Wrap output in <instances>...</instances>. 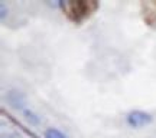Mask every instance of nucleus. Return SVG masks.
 <instances>
[{
    "instance_id": "nucleus-1",
    "label": "nucleus",
    "mask_w": 156,
    "mask_h": 138,
    "mask_svg": "<svg viewBox=\"0 0 156 138\" xmlns=\"http://www.w3.org/2000/svg\"><path fill=\"white\" fill-rule=\"evenodd\" d=\"M59 5L68 17L75 22L83 20L84 17H87L91 12L97 9V3L94 2H61Z\"/></svg>"
},
{
    "instance_id": "nucleus-2",
    "label": "nucleus",
    "mask_w": 156,
    "mask_h": 138,
    "mask_svg": "<svg viewBox=\"0 0 156 138\" xmlns=\"http://www.w3.org/2000/svg\"><path fill=\"white\" fill-rule=\"evenodd\" d=\"M152 119H153L152 115L147 114V112H145V111H132V112L127 114V118H126L127 124L132 128L146 127V125H149L152 122Z\"/></svg>"
},
{
    "instance_id": "nucleus-3",
    "label": "nucleus",
    "mask_w": 156,
    "mask_h": 138,
    "mask_svg": "<svg viewBox=\"0 0 156 138\" xmlns=\"http://www.w3.org/2000/svg\"><path fill=\"white\" fill-rule=\"evenodd\" d=\"M7 102L10 104V106L16 108V109H23L25 108V96L17 91H10L7 94Z\"/></svg>"
},
{
    "instance_id": "nucleus-4",
    "label": "nucleus",
    "mask_w": 156,
    "mask_h": 138,
    "mask_svg": "<svg viewBox=\"0 0 156 138\" xmlns=\"http://www.w3.org/2000/svg\"><path fill=\"white\" fill-rule=\"evenodd\" d=\"M45 138H67V135L56 128H48L45 131Z\"/></svg>"
},
{
    "instance_id": "nucleus-5",
    "label": "nucleus",
    "mask_w": 156,
    "mask_h": 138,
    "mask_svg": "<svg viewBox=\"0 0 156 138\" xmlns=\"http://www.w3.org/2000/svg\"><path fill=\"white\" fill-rule=\"evenodd\" d=\"M23 114H25V118L28 119L30 124H34V125H36V124H39V116L35 114V112H32V111H29V109H25L23 111Z\"/></svg>"
},
{
    "instance_id": "nucleus-6",
    "label": "nucleus",
    "mask_w": 156,
    "mask_h": 138,
    "mask_svg": "<svg viewBox=\"0 0 156 138\" xmlns=\"http://www.w3.org/2000/svg\"><path fill=\"white\" fill-rule=\"evenodd\" d=\"M2 138H20V137H19V134H16V133H7V134H3Z\"/></svg>"
},
{
    "instance_id": "nucleus-7",
    "label": "nucleus",
    "mask_w": 156,
    "mask_h": 138,
    "mask_svg": "<svg viewBox=\"0 0 156 138\" xmlns=\"http://www.w3.org/2000/svg\"><path fill=\"white\" fill-rule=\"evenodd\" d=\"M0 12H2V15H0V16H2V19H5V17H6V13H7V12H6V6L3 5V3L0 5Z\"/></svg>"
}]
</instances>
